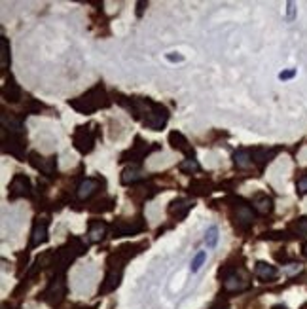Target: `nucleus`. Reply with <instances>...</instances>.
I'll use <instances>...</instances> for the list:
<instances>
[{"mask_svg":"<svg viewBox=\"0 0 307 309\" xmlns=\"http://www.w3.org/2000/svg\"><path fill=\"white\" fill-rule=\"evenodd\" d=\"M122 277H123V267H118V266H108L106 269V275L103 285L99 287V294H108L112 290H116L122 283Z\"/></svg>","mask_w":307,"mask_h":309,"instance_id":"nucleus-7","label":"nucleus"},{"mask_svg":"<svg viewBox=\"0 0 307 309\" xmlns=\"http://www.w3.org/2000/svg\"><path fill=\"white\" fill-rule=\"evenodd\" d=\"M2 127L4 131H10V135H21L23 133V122L21 118H17L15 114H2Z\"/></svg>","mask_w":307,"mask_h":309,"instance_id":"nucleus-13","label":"nucleus"},{"mask_svg":"<svg viewBox=\"0 0 307 309\" xmlns=\"http://www.w3.org/2000/svg\"><path fill=\"white\" fill-rule=\"evenodd\" d=\"M212 188H214V186H212L209 181H205V179H203V181H193L190 184V190L195 193V195H209V193L212 192Z\"/></svg>","mask_w":307,"mask_h":309,"instance_id":"nucleus-24","label":"nucleus"},{"mask_svg":"<svg viewBox=\"0 0 307 309\" xmlns=\"http://www.w3.org/2000/svg\"><path fill=\"white\" fill-rule=\"evenodd\" d=\"M110 105V101H108V95L105 93V89L103 87H93V89H89L87 93H84L82 97H78L74 101H70V107L76 108L78 112H93V110H99V108H105Z\"/></svg>","mask_w":307,"mask_h":309,"instance_id":"nucleus-1","label":"nucleus"},{"mask_svg":"<svg viewBox=\"0 0 307 309\" xmlns=\"http://www.w3.org/2000/svg\"><path fill=\"white\" fill-rule=\"evenodd\" d=\"M306 277H307V275H306Z\"/></svg>","mask_w":307,"mask_h":309,"instance_id":"nucleus-37","label":"nucleus"},{"mask_svg":"<svg viewBox=\"0 0 307 309\" xmlns=\"http://www.w3.org/2000/svg\"><path fill=\"white\" fill-rule=\"evenodd\" d=\"M193 209V201L191 199H186V197H179L175 201H171L169 205V216L175 218V220H184L188 213Z\"/></svg>","mask_w":307,"mask_h":309,"instance_id":"nucleus-9","label":"nucleus"},{"mask_svg":"<svg viewBox=\"0 0 307 309\" xmlns=\"http://www.w3.org/2000/svg\"><path fill=\"white\" fill-rule=\"evenodd\" d=\"M254 275L258 279H262V281H273V279H277L279 271H277V267L269 266L265 262H258L254 267Z\"/></svg>","mask_w":307,"mask_h":309,"instance_id":"nucleus-16","label":"nucleus"},{"mask_svg":"<svg viewBox=\"0 0 307 309\" xmlns=\"http://www.w3.org/2000/svg\"><path fill=\"white\" fill-rule=\"evenodd\" d=\"M2 95L6 101H10V103H17L19 99H21V89H19V85L15 84L13 80H8L4 87H2Z\"/></svg>","mask_w":307,"mask_h":309,"instance_id":"nucleus-20","label":"nucleus"},{"mask_svg":"<svg viewBox=\"0 0 307 309\" xmlns=\"http://www.w3.org/2000/svg\"><path fill=\"white\" fill-rule=\"evenodd\" d=\"M277 154V150H267V148H254L252 150V161L258 163L260 167H264L265 163L273 160V156Z\"/></svg>","mask_w":307,"mask_h":309,"instance_id":"nucleus-21","label":"nucleus"},{"mask_svg":"<svg viewBox=\"0 0 307 309\" xmlns=\"http://www.w3.org/2000/svg\"><path fill=\"white\" fill-rule=\"evenodd\" d=\"M292 17H294V4L288 2V19H292Z\"/></svg>","mask_w":307,"mask_h":309,"instance_id":"nucleus-34","label":"nucleus"},{"mask_svg":"<svg viewBox=\"0 0 307 309\" xmlns=\"http://www.w3.org/2000/svg\"><path fill=\"white\" fill-rule=\"evenodd\" d=\"M31 181L25 177V175H15L10 182V192H8V197L10 199H19V197H29L31 195Z\"/></svg>","mask_w":307,"mask_h":309,"instance_id":"nucleus-6","label":"nucleus"},{"mask_svg":"<svg viewBox=\"0 0 307 309\" xmlns=\"http://www.w3.org/2000/svg\"><path fill=\"white\" fill-rule=\"evenodd\" d=\"M2 309H13V308H8V306H4V308H2Z\"/></svg>","mask_w":307,"mask_h":309,"instance_id":"nucleus-36","label":"nucleus"},{"mask_svg":"<svg viewBox=\"0 0 307 309\" xmlns=\"http://www.w3.org/2000/svg\"><path fill=\"white\" fill-rule=\"evenodd\" d=\"M106 232H108V226L103 222V220H91L89 222V232H87V235H89V239L91 241H103L105 239Z\"/></svg>","mask_w":307,"mask_h":309,"instance_id":"nucleus-17","label":"nucleus"},{"mask_svg":"<svg viewBox=\"0 0 307 309\" xmlns=\"http://www.w3.org/2000/svg\"><path fill=\"white\" fill-rule=\"evenodd\" d=\"M304 254L307 256V243H306V245H304Z\"/></svg>","mask_w":307,"mask_h":309,"instance_id":"nucleus-35","label":"nucleus"},{"mask_svg":"<svg viewBox=\"0 0 307 309\" xmlns=\"http://www.w3.org/2000/svg\"><path fill=\"white\" fill-rule=\"evenodd\" d=\"M179 169L182 171V173L191 175V173H197V171H199V163L193 160V158H188V160H184L182 163H180Z\"/></svg>","mask_w":307,"mask_h":309,"instance_id":"nucleus-30","label":"nucleus"},{"mask_svg":"<svg viewBox=\"0 0 307 309\" xmlns=\"http://www.w3.org/2000/svg\"><path fill=\"white\" fill-rule=\"evenodd\" d=\"M140 122H142L144 127L152 129V131H161V129L165 127V124L169 122V110L165 107H161V105L152 103Z\"/></svg>","mask_w":307,"mask_h":309,"instance_id":"nucleus-2","label":"nucleus"},{"mask_svg":"<svg viewBox=\"0 0 307 309\" xmlns=\"http://www.w3.org/2000/svg\"><path fill=\"white\" fill-rule=\"evenodd\" d=\"M169 142L175 150H179V152H182V154H186V156L193 158V148H191V144L188 142V139H186L182 133H179V131L169 133Z\"/></svg>","mask_w":307,"mask_h":309,"instance_id":"nucleus-11","label":"nucleus"},{"mask_svg":"<svg viewBox=\"0 0 307 309\" xmlns=\"http://www.w3.org/2000/svg\"><path fill=\"white\" fill-rule=\"evenodd\" d=\"M233 214H235V222L241 230H246V228H250L254 224V213H252V209L248 205H237Z\"/></svg>","mask_w":307,"mask_h":309,"instance_id":"nucleus-10","label":"nucleus"},{"mask_svg":"<svg viewBox=\"0 0 307 309\" xmlns=\"http://www.w3.org/2000/svg\"><path fill=\"white\" fill-rule=\"evenodd\" d=\"M294 76H296V70H285V72L279 74V78H281V80H290V78H294Z\"/></svg>","mask_w":307,"mask_h":309,"instance_id":"nucleus-33","label":"nucleus"},{"mask_svg":"<svg viewBox=\"0 0 307 309\" xmlns=\"http://www.w3.org/2000/svg\"><path fill=\"white\" fill-rule=\"evenodd\" d=\"M150 146H144L142 144V140L140 139H137V146L133 150H127V152H123L122 154V161H127V158H131L133 161H140L142 158H144V154H148L150 152Z\"/></svg>","mask_w":307,"mask_h":309,"instance_id":"nucleus-19","label":"nucleus"},{"mask_svg":"<svg viewBox=\"0 0 307 309\" xmlns=\"http://www.w3.org/2000/svg\"><path fill=\"white\" fill-rule=\"evenodd\" d=\"M97 188H99V181H95V179H85V181H82L78 184L76 195H78L82 201H87V199L97 192Z\"/></svg>","mask_w":307,"mask_h":309,"instance_id":"nucleus-14","label":"nucleus"},{"mask_svg":"<svg viewBox=\"0 0 307 309\" xmlns=\"http://www.w3.org/2000/svg\"><path fill=\"white\" fill-rule=\"evenodd\" d=\"M48 241V220L38 218L32 228V237H31V247H40L42 243Z\"/></svg>","mask_w":307,"mask_h":309,"instance_id":"nucleus-12","label":"nucleus"},{"mask_svg":"<svg viewBox=\"0 0 307 309\" xmlns=\"http://www.w3.org/2000/svg\"><path fill=\"white\" fill-rule=\"evenodd\" d=\"M112 203H114V199L105 197V199H101V201L93 203V205L89 207V211H91V213H106V211L112 209Z\"/></svg>","mask_w":307,"mask_h":309,"instance_id":"nucleus-27","label":"nucleus"},{"mask_svg":"<svg viewBox=\"0 0 307 309\" xmlns=\"http://www.w3.org/2000/svg\"><path fill=\"white\" fill-rule=\"evenodd\" d=\"M167 61H171V63H180V61H184V57L180 54H169L167 55Z\"/></svg>","mask_w":307,"mask_h":309,"instance_id":"nucleus-32","label":"nucleus"},{"mask_svg":"<svg viewBox=\"0 0 307 309\" xmlns=\"http://www.w3.org/2000/svg\"><path fill=\"white\" fill-rule=\"evenodd\" d=\"M290 232L294 235H300V237L307 235V216H302V218L294 220L292 226H290Z\"/></svg>","mask_w":307,"mask_h":309,"instance_id":"nucleus-26","label":"nucleus"},{"mask_svg":"<svg viewBox=\"0 0 307 309\" xmlns=\"http://www.w3.org/2000/svg\"><path fill=\"white\" fill-rule=\"evenodd\" d=\"M142 181V171L131 165V167H125L123 173H122V184H137V182Z\"/></svg>","mask_w":307,"mask_h":309,"instance_id":"nucleus-22","label":"nucleus"},{"mask_svg":"<svg viewBox=\"0 0 307 309\" xmlns=\"http://www.w3.org/2000/svg\"><path fill=\"white\" fill-rule=\"evenodd\" d=\"M233 163H235V167H239V169H246V167H250V163H252V154L248 152V150H237L235 154H233Z\"/></svg>","mask_w":307,"mask_h":309,"instance_id":"nucleus-23","label":"nucleus"},{"mask_svg":"<svg viewBox=\"0 0 307 309\" xmlns=\"http://www.w3.org/2000/svg\"><path fill=\"white\" fill-rule=\"evenodd\" d=\"M252 207H254L256 213L269 214L271 211H273V199H271L269 195L258 193V195H254V199H252Z\"/></svg>","mask_w":307,"mask_h":309,"instance_id":"nucleus-15","label":"nucleus"},{"mask_svg":"<svg viewBox=\"0 0 307 309\" xmlns=\"http://www.w3.org/2000/svg\"><path fill=\"white\" fill-rule=\"evenodd\" d=\"M246 287H248V283L243 277H239L237 273H232V275H228V277L224 279V288L228 292H241Z\"/></svg>","mask_w":307,"mask_h":309,"instance_id":"nucleus-18","label":"nucleus"},{"mask_svg":"<svg viewBox=\"0 0 307 309\" xmlns=\"http://www.w3.org/2000/svg\"><path fill=\"white\" fill-rule=\"evenodd\" d=\"M66 296V283L63 275H55L42 292V300L50 306H59Z\"/></svg>","mask_w":307,"mask_h":309,"instance_id":"nucleus-3","label":"nucleus"},{"mask_svg":"<svg viewBox=\"0 0 307 309\" xmlns=\"http://www.w3.org/2000/svg\"><path fill=\"white\" fill-rule=\"evenodd\" d=\"M218 226H211V228H207V232H205V243H207V247L209 248H212V247H216V243H218Z\"/></svg>","mask_w":307,"mask_h":309,"instance_id":"nucleus-28","label":"nucleus"},{"mask_svg":"<svg viewBox=\"0 0 307 309\" xmlns=\"http://www.w3.org/2000/svg\"><path fill=\"white\" fill-rule=\"evenodd\" d=\"M298 192L302 193V195H306L307 193V175L304 177V179L298 181Z\"/></svg>","mask_w":307,"mask_h":309,"instance_id":"nucleus-31","label":"nucleus"},{"mask_svg":"<svg viewBox=\"0 0 307 309\" xmlns=\"http://www.w3.org/2000/svg\"><path fill=\"white\" fill-rule=\"evenodd\" d=\"M144 230V222L142 218L137 216L133 220H127V218H120L114 222V237H123V235H135L138 232Z\"/></svg>","mask_w":307,"mask_h":309,"instance_id":"nucleus-5","label":"nucleus"},{"mask_svg":"<svg viewBox=\"0 0 307 309\" xmlns=\"http://www.w3.org/2000/svg\"><path fill=\"white\" fill-rule=\"evenodd\" d=\"M0 57H2V61H0V64H2V68L6 70L8 68V64H10V42H8V38H0Z\"/></svg>","mask_w":307,"mask_h":309,"instance_id":"nucleus-25","label":"nucleus"},{"mask_svg":"<svg viewBox=\"0 0 307 309\" xmlns=\"http://www.w3.org/2000/svg\"><path fill=\"white\" fill-rule=\"evenodd\" d=\"M95 125L89 124V125H82V127L76 129L74 133V146L78 152L82 154H89L93 146H95Z\"/></svg>","mask_w":307,"mask_h":309,"instance_id":"nucleus-4","label":"nucleus"},{"mask_svg":"<svg viewBox=\"0 0 307 309\" xmlns=\"http://www.w3.org/2000/svg\"><path fill=\"white\" fill-rule=\"evenodd\" d=\"M205 262H207V250H197V254L193 256V260H191V273H197Z\"/></svg>","mask_w":307,"mask_h":309,"instance_id":"nucleus-29","label":"nucleus"},{"mask_svg":"<svg viewBox=\"0 0 307 309\" xmlns=\"http://www.w3.org/2000/svg\"><path fill=\"white\" fill-rule=\"evenodd\" d=\"M29 160H31L32 167H34V169H38L42 175H53L55 169H57V158H55V156L44 158V156H40V154L32 152L31 156H29Z\"/></svg>","mask_w":307,"mask_h":309,"instance_id":"nucleus-8","label":"nucleus"}]
</instances>
